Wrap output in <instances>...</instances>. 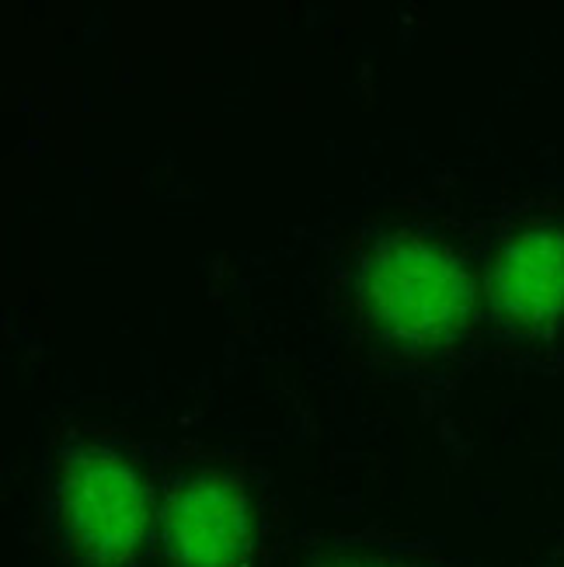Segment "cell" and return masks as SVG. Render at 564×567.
Segmentation results:
<instances>
[{
    "label": "cell",
    "instance_id": "1",
    "mask_svg": "<svg viewBox=\"0 0 564 567\" xmlns=\"http://www.w3.org/2000/svg\"><path fill=\"white\" fill-rule=\"evenodd\" d=\"M474 279L463 261L429 237L394 234L373 244L356 272L359 310L383 341L443 349L474 317Z\"/></svg>",
    "mask_w": 564,
    "mask_h": 567
},
{
    "label": "cell",
    "instance_id": "2",
    "mask_svg": "<svg viewBox=\"0 0 564 567\" xmlns=\"http://www.w3.org/2000/svg\"><path fill=\"white\" fill-rule=\"evenodd\" d=\"M53 515L84 567H130L154 529V502L136 466L109 446H70L53 477Z\"/></svg>",
    "mask_w": 564,
    "mask_h": 567
},
{
    "label": "cell",
    "instance_id": "3",
    "mask_svg": "<svg viewBox=\"0 0 564 567\" xmlns=\"http://www.w3.org/2000/svg\"><path fill=\"white\" fill-rule=\"evenodd\" d=\"M171 567H252L255 512L234 477L192 474L167 491L157 512Z\"/></svg>",
    "mask_w": 564,
    "mask_h": 567
},
{
    "label": "cell",
    "instance_id": "4",
    "mask_svg": "<svg viewBox=\"0 0 564 567\" xmlns=\"http://www.w3.org/2000/svg\"><path fill=\"white\" fill-rule=\"evenodd\" d=\"M488 300L502 324L526 334L564 324V227L536 224L512 234L492 261Z\"/></svg>",
    "mask_w": 564,
    "mask_h": 567
},
{
    "label": "cell",
    "instance_id": "5",
    "mask_svg": "<svg viewBox=\"0 0 564 567\" xmlns=\"http://www.w3.org/2000/svg\"><path fill=\"white\" fill-rule=\"evenodd\" d=\"M307 567H411V564L390 560V557H370V554H321Z\"/></svg>",
    "mask_w": 564,
    "mask_h": 567
}]
</instances>
